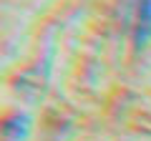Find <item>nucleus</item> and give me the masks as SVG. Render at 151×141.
Segmentation results:
<instances>
[{"label":"nucleus","instance_id":"obj_1","mask_svg":"<svg viewBox=\"0 0 151 141\" xmlns=\"http://www.w3.org/2000/svg\"><path fill=\"white\" fill-rule=\"evenodd\" d=\"M151 35V0H144L139 13V43H144Z\"/></svg>","mask_w":151,"mask_h":141}]
</instances>
